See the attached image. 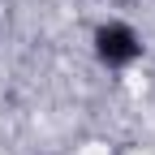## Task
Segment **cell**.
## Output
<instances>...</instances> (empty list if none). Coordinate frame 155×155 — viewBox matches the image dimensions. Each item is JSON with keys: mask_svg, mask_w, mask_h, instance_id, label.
<instances>
[{"mask_svg": "<svg viewBox=\"0 0 155 155\" xmlns=\"http://www.w3.org/2000/svg\"><path fill=\"white\" fill-rule=\"evenodd\" d=\"M91 52H95V61H99L104 69H129L142 56V35L129 22H121V17H108V22L95 26Z\"/></svg>", "mask_w": 155, "mask_h": 155, "instance_id": "cell-1", "label": "cell"}]
</instances>
